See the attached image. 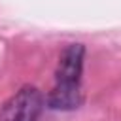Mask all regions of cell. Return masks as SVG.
Listing matches in <instances>:
<instances>
[{"label": "cell", "instance_id": "6da1fadb", "mask_svg": "<svg viewBox=\"0 0 121 121\" xmlns=\"http://www.w3.org/2000/svg\"><path fill=\"white\" fill-rule=\"evenodd\" d=\"M43 95L32 87H21L0 108V121H36L43 110Z\"/></svg>", "mask_w": 121, "mask_h": 121}, {"label": "cell", "instance_id": "7a4b0ae2", "mask_svg": "<svg viewBox=\"0 0 121 121\" xmlns=\"http://www.w3.org/2000/svg\"><path fill=\"white\" fill-rule=\"evenodd\" d=\"M85 47L83 43H70L59 57L55 70V83L59 85H79L83 72Z\"/></svg>", "mask_w": 121, "mask_h": 121}, {"label": "cell", "instance_id": "3957f363", "mask_svg": "<svg viewBox=\"0 0 121 121\" xmlns=\"http://www.w3.org/2000/svg\"><path fill=\"white\" fill-rule=\"evenodd\" d=\"M83 89L81 83L79 85H59L55 83V87L49 91L45 104L51 110H60V112H68V110H76L83 104Z\"/></svg>", "mask_w": 121, "mask_h": 121}]
</instances>
